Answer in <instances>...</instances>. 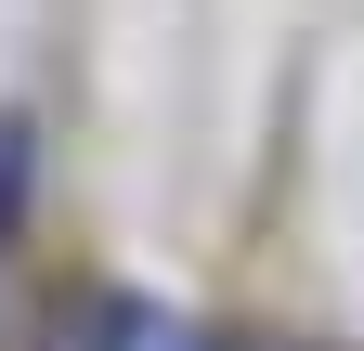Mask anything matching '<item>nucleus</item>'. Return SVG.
<instances>
[{
  "label": "nucleus",
  "instance_id": "1",
  "mask_svg": "<svg viewBox=\"0 0 364 351\" xmlns=\"http://www.w3.org/2000/svg\"><path fill=\"white\" fill-rule=\"evenodd\" d=\"M91 351H235V338H208V325H169L156 299H91Z\"/></svg>",
  "mask_w": 364,
  "mask_h": 351
}]
</instances>
